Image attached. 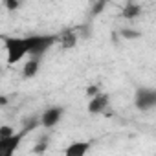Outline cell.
Instances as JSON below:
<instances>
[{
  "label": "cell",
  "instance_id": "1",
  "mask_svg": "<svg viewBox=\"0 0 156 156\" xmlns=\"http://www.w3.org/2000/svg\"><path fill=\"white\" fill-rule=\"evenodd\" d=\"M2 41H4V46H6L9 64H15L20 59H24L26 55H30V46H28L26 37H2Z\"/></svg>",
  "mask_w": 156,
  "mask_h": 156
},
{
  "label": "cell",
  "instance_id": "2",
  "mask_svg": "<svg viewBox=\"0 0 156 156\" xmlns=\"http://www.w3.org/2000/svg\"><path fill=\"white\" fill-rule=\"evenodd\" d=\"M26 39H28L31 59H39L59 41V35H30Z\"/></svg>",
  "mask_w": 156,
  "mask_h": 156
},
{
  "label": "cell",
  "instance_id": "3",
  "mask_svg": "<svg viewBox=\"0 0 156 156\" xmlns=\"http://www.w3.org/2000/svg\"><path fill=\"white\" fill-rule=\"evenodd\" d=\"M134 105L138 110H151L156 107V90L154 88H138L134 96Z\"/></svg>",
  "mask_w": 156,
  "mask_h": 156
},
{
  "label": "cell",
  "instance_id": "4",
  "mask_svg": "<svg viewBox=\"0 0 156 156\" xmlns=\"http://www.w3.org/2000/svg\"><path fill=\"white\" fill-rule=\"evenodd\" d=\"M26 129H22L20 132H17L15 136L11 138H6V140H0V156H13L15 151L20 147V141L24 140L26 136Z\"/></svg>",
  "mask_w": 156,
  "mask_h": 156
},
{
  "label": "cell",
  "instance_id": "5",
  "mask_svg": "<svg viewBox=\"0 0 156 156\" xmlns=\"http://www.w3.org/2000/svg\"><path fill=\"white\" fill-rule=\"evenodd\" d=\"M62 112H64L62 107H50V108L44 110V114L41 116V125H42L44 129H51V127H55V125L61 121Z\"/></svg>",
  "mask_w": 156,
  "mask_h": 156
},
{
  "label": "cell",
  "instance_id": "6",
  "mask_svg": "<svg viewBox=\"0 0 156 156\" xmlns=\"http://www.w3.org/2000/svg\"><path fill=\"white\" fill-rule=\"evenodd\" d=\"M108 107V94H98L94 99L88 103V112L90 114H101Z\"/></svg>",
  "mask_w": 156,
  "mask_h": 156
},
{
  "label": "cell",
  "instance_id": "7",
  "mask_svg": "<svg viewBox=\"0 0 156 156\" xmlns=\"http://www.w3.org/2000/svg\"><path fill=\"white\" fill-rule=\"evenodd\" d=\"M90 149L88 141H73L64 149V156H85Z\"/></svg>",
  "mask_w": 156,
  "mask_h": 156
},
{
  "label": "cell",
  "instance_id": "8",
  "mask_svg": "<svg viewBox=\"0 0 156 156\" xmlns=\"http://www.w3.org/2000/svg\"><path fill=\"white\" fill-rule=\"evenodd\" d=\"M77 39H79V35H77L75 30H64L61 35H59V44L64 48V50H70L77 44Z\"/></svg>",
  "mask_w": 156,
  "mask_h": 156
},
{
  "label": "cell",
  "instance_id": "9",
  "mask_svg": "<svg viewBox=\"0 0 156 156\" xmlns=\"http://www.w3.org/2000/svg\"><path fill=\"white\" fill-rule=\"evenodd\" d=\"M140 13H141V8H140L136 2H127L125 8H123V11H121V15H123L125 19H136Z\"/></svg>",
  "mask_w": 156,
  "mask_h": 156
},
{
  "label": "cell",
  "instance_id": "10",
  "mask_svg": "<svg viewBox=\"0 0 156 156\" xmlns=\"http://www.w3.org/2000/svg\"><path fill=\"white\" fill-rule=\"evenodd\" d=\"M39 66H41V61H39V59H30V61L24 64V70H22L24 77H33V75L37 73Z\"/></svg>",
  "mask_w": 156,
  "mask_h": 156
},
{
  "label": "cell",
  "instance_id": "11",
  "mask_svg": "<svg viewBox=\"0 0 156 156\" xmlns=\"http://www.w3.org/2000/svg\"><path fill=\"white\" fill-rule=\"evenodd\" d=\"M17 132H15V129L13 127H9V125H2L0 127V140H6V138H11V136H15Z\"/></svg>",
  "mask_w": 156,
  "mask_h": 156
},
{
  "label": "cell",
  "instance_id": "12",
  "mask_svg": "<svg viewBox=\"0 0 156 156\" xmlns=\"http://www.w3.org/2000/svg\"><path fill=\"white\" fill-rule=\"evenodd\" d=\"M121 37L123 39H140V31H136V30H121Z\"/></svg>",
  "mask_w": 156,
  "mask_h": 156
},
{
  "label": "cell",
  "instance_id": "13",
  "mask_svg": "<svg viewBox=\"0 0 156 156\" xmlns=\"http://www.w3.org/2000/svg\"><path fill=\"white\" fill-rule=\"evenodd\" d=\"M105 8H107V4L103 2V0H99V2H96V4H94V8H92V15H99Z\"/></svg>",
  "mask_w": 156,
  "mask_h": 156
},
{
  "label": "cell",
  "instance_id": "14",
  "mask_svg": "<svg viewBox=\"0 0 156 156\" xmlns=\"http://www.w3.org/2000/svg\"><path fill=\"white\" fill-rule=\"evenodd\" d=\"M98 94H101V92H99V87H96V85H90V87L87 88V96H90V99H94Z\"/></svg>",
  "mask_w": 156,
  "mask_h": 156
},
{
  "label": "cell",
  "instance_id": "15",
  "mask_svg": "<svg viewBox=\"0 0 156 156\" xmlns=\"http://www.w3.org/2000/svg\"><path fill=\"white\" fill-rule=\"evenodd\" d=\"M46 147H48V143H46V140H44V141H39V143L35 145V149H33V152H37V154H41V152H44V151H46Z\"/></svg>",
  "mask_w": 156,
  "mask_h": 156
},
{
  "label": "cell",
  "instance_id": "16",
  "mask_svg": "<svg viewBox=\"0 0 156 156\" xmlns=\"http://www.w3.org/2000/svg\"><path fill=\"white\" fill-rule=\"evenodd\" d=\"M4 6H6L8 9H11V11H13V9H17V8L20 6V2H13V0H4Z\"/></svg>",
  "mask_w": 156,
  "mask_h": 156
},
{
  "label": "cell",
  "instance_id": "17",
  "mask_svg": "<svg viewBox=\"0 0 156 156\" xmlns=\"http://www.w3.org/2000/svg\"><path fill=\"white\" fill-rule=\"evenodd\" d=\"M0 105H8V98H6V96L0 98Z\"/></svg>",
  "mask_w": 156,
  "mask_h": 156
}]
</instances>
